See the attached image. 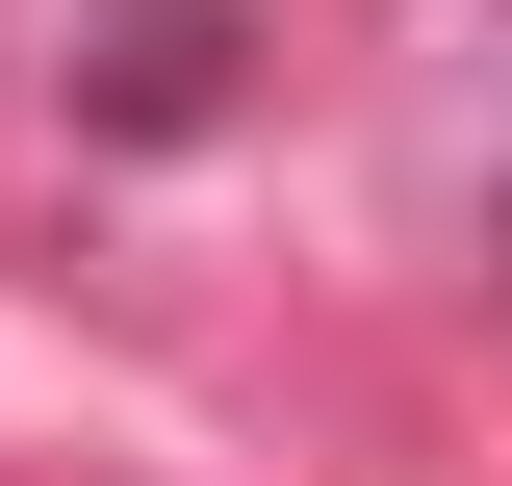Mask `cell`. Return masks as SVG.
<instances>
[{
    "label": "cell",
    "mask_w": 512,
    "mask_h": 486,
    "mask_svg": "<svg viewBox=\"0 0 512 486\" xmlns=\"http://www.w3.org/2000/svg\"><path fill=\"white\" fill-rule=\"evenodd\" d=\"M205 103H231V0H103V52H77V128H128V154H180Z\"/></svg>",
    "instance_id": "6da1fadb"
}]
</instances>
